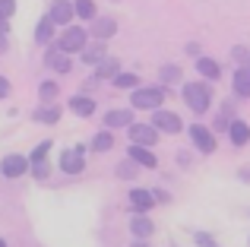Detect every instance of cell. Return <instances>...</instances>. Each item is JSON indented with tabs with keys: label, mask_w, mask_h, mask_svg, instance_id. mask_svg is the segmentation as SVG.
Listing matches in <instances>:
<instances>
[{
	"label": "cell",
	"mask_w": 250,
	"mask_h": 247,
	"mask_svg": "<svg viewBox=\"0 0 250 247\" xmlns=\"http://www.w3.org/2000/svg\"><path fill=\"white\" fill-rule=\"evenodd\" d=\"M184 102L190 105V111L206 114L209 111V86L206 82H187L184 86Z\"/></svg>",
	"instance_id": "cell-1"
},
{
	"label": "cell",
	"mask_w": 250,
	"mask_h": 247,
	"mask_svg": "<svg viewBox=\"0 0 250 247\" xmlns=\"http://www.w3.org/2000/svg\"><path fill=\"white\" fill-rule=\"evenodd\" d=\"M133 108H143V111H155V108H162V102H165V89H133Z\"/></svg>",
	"instance_id": "cell-2"
},
{
	"label": "cell",
	"mask_w": 250,
	"mask_h": 247,
	"mask_svg": "<svg viewBox=\"0 0 250 247\" xmlns=\"http://www.w3.org/2000/svg\"><path fill=\"white\" fill-rule=\"evenodd\" d=\"M85 38H89V32H85V29H80V25H67V32H61V51H67V54L83 51L85 48Z\"/></svg>",
	"instance_id": "cell-3"
},
{
	"label": "cell",
	"mask_w": 250,
	"mask_h": 247,
	"mask_svg": "<svg viewBox=\"0 0 250 247\" xmlns=\"http://www.w3.org/2000/svg\"><path fill=\"white\" fill-rule=\"evenodd\" d=\"M152 127L155 130H165V133H181V118L174 111H165V108H155L152 111Z\"/></svg>",
	"instance_id": "cell-4"
},
{
	"label": "cell",
	"mask_w": 250,
	"mask_h": 247,
	"mask_svg": "<svg viewBox=\"0 0 250 247\" xmlns=\"http://www.w3.org/2000/svg\"><path fill=\"white\" fill-rule=\"evenodd\" d=\"M190 140H193V146L200 149L203 155H209V152H215V136H212V130L209 127H190Z\"/></svg>",
	"instance_id": "cell-5"
},
{
	"label": "cell",
	"mask_w": 250,
	"mask_h": 247,
	"mask_svg": "<svg viewBox=\"0 0 250 247\" xmlns=\"http://www.w3.org/2000/svg\"><path fill=\"white\" fill-rule=\"evenodd\" d=\"M0 171H3V178H22L29 171V159L25 155H6L0 162Z\"/></svg>",
	"instance_id": "cell-6"
},
{
	"label": "cell",
	"mask_w": 250,
	"mask_h": 247,
	"mask_svg": "<svg viewBox=\"0 0 250 247\" xmlns=\"http://www.w3.org/2000/svg\"><path fill=\"white\" fill-rule=\"evenodd\" d=\"M70 16H73V3H70V0H54V3H51L48 19L54 25H70Z\"/></svg>",
	"instance_id": "cell-7"
},
{
	"label": "cell",
	"mask_w": 250,
	"mask_h": 247,
	"mask_svg": "<svg viewBox=\"0 0 250 247\" xmlns=\"http://www.w3.org/2000/svg\"><path fill=\"white\" fill-rule=\"evenodd\" d=\"M121 70V63L114 61V57H102V61L95 63V73L89 76L92 82H98V80H114V73Z\"/></svg>",
	"instance_id": "cell-8"
},
{
	"label": "cell",
	"mask_w": 250,
	"mask_h": 247,
	"mask_svg": "<svg viewBox=\"0 0 250 247\" xmlns=\"http://www.w3.org/2000/svg\"><path fill=\"white\" fill-rule=\"evenodd\" d=\"M117 32V22L111 16H95L92 19V35L98 38V41H104V38H111Z\"/></svg>",
	"instance_id": "cell-9"
},
{
	"label": "cell",
	"mask_w": 250,
	"mask_h": 247,
	"mask_svg": "<svg viewBox=\"0 0 250 247\" xmlns=\"http://www.w3.org/2000/svg\"><path fill=\"white\" fill-rule=\"evenodd\" d=\"M130 136L136 146H152L159 133H155V127H146V124H130Z\"/></svg>",
	"instance_id": "cell-10"
},
{
	"label": "cell",
	"mask_w": 250,
	"mask_h": 247,
	"mask_svg": "<svg viewBox=\"0 0 250 247\" xmlns=\"http://www.w3.org/2000/svg\"><path fill=\"white\" fill-rule=\"evenodd\" d=\"M83 149H67V152H63V159H61V168L67 174H80L83 171Z\"/></svg>",
	"instance_id": "cell-11"
},
{
	"label": "cell",
	"mask_w": 250,
	"mask_h": 247,
	"mask_svg": "<svg viewBox=\"0 0 250 247\" xmlns=\"http://www.w3.org/2000/svg\"><path fill=\"white\" fill-rule=\"evenodd\" d=\"M48 67L54 70V73H70V70H73V61L67 57V51L57 48V51H51V54H48Z\"/></svg>",
	"instance_id": "cell-12"
},
{
	"label": "cell",
	"mask_w": 250,
	"mask_h": 247,
	"mask_svg": "<svg viewBox=\"0 0 250 247\" xmlns=\"http://www.w3.org/2000/svg\"><path fill=\"white\" fill-rule=\"evenodd\" d=\"M130 203H133V209L146 212V209H152L155 193H149V190H143V187H136V190H130Z\"/></svg>",
	"instance_id": "cell-13"
},
{
	"label": "cell",
	"mask_w": 250,
	"mask_h": 247,
	"mask_svg": "<svg viewBox=\"0 0 250 247\" xmlns=\"http://www.w3.org/2000/svg\"><path fill=\"white\" fill-rule=\"evenodd\" d=\"M130 159H133L136 165H146V168H155V165H159V159L149 152V146H136V143L130 146Z\"/></svg>",
	"instance_id": "cell-14"
},
{
	"label": "cell",
	"mask_w": 250,
	"mask_h": 247,
	"mask_svg": "<svg viewBox=\"0 0 250 247\" xmlns=\"http://www.w3.org/2000/svg\"><path fill=\"white\" fill-rule=\"evenodd\" d=\"M104 124H108V127H130V124H133V111H130V108L108 111V114H104Z\"/></svg>",
	"instance_id": "cell-15"
},
{
	"label": "cell",
	"mask_w": 250,
	"mask_h": 247,
	"mask_svg": "<svg viewBox=\"0 0 250 247\" xmlns=\"http://www.w3.org/2000/svg\"><path fill=\"white\" fill-rule=\"evenodd\" d=\"M228 133H231L234 146H244V143L250 140V127H247L244 121H231V124H228Z\"/></svg>",
	"instance_id": "cell-16"
},
{
	"label": "cell",
	"mask_w": 250,
	"mask_h": 247,
	"mask_svg": "<svg viewBox=\"0 0 250 247\" xmlns=\"http://www.w3.org/2000/svg\"><path fill=\"white\" fill-rule=\"evenodd\" d=\"M196 70H200L206 80H219L222 76V67L212 61V57H196Z\"/></svg>",
	"instance_id": "cell-17"
},
{
	"label": "cell",
	"mask_w": 250,
	"mask_h": 247,
	"mask_svg": "<svg viewBox=\"0 0 250 247\" xmlns=\"http://www.w3.org/2000/svg\"><path fill=\"white\" fill-rule=\"evenodd\" d=\"M51 38H54V22H51L48 16H44V19H38V29H35V41H38V44H48Z\"/></svg>",
	"instance_id": "cell-18"
},
{
	"label": "cell",
	"mask_w": 250,
	"mask_h": 247,
	"mask_svg": "<svg viewBox=\"0 0 250 247\" xmlns=\"http://www.w3.org/2000/svg\"><path fill=\"white\" fill-rule=\"evenodd\" d=\"M70 108H73L80 118H89L92 111H95V102L92 99H85V95H76V99H70Z\"/></svg>",
	"instance_id": "cell-19"
},
{
	"label": "cell",
	"mask_w": 250,
	"mask_h": 247,
	"mask_svg": "<svg viewBox=\"0 0 250 247\" xmlns=\"http://www.w3.org/2000/svg\"><path fill=\"white\" fill-rule=\"evenodd\" d=\"M234 92L244 95V99H250V70L241 67L238 73H234Z\"/></svg>",
	"instance_id": "cell-20"
},
{
	"label": "cell",
	"mask_w": 250,
	"mask_h": 247,
	"mask_svg": "<svg viewBox=\"0 0 250 247\" xmlns=\"http://www.w3.org/2000/svg\"><path fill=\"white\" fill-rule=\"evenodd\" d=\"M102 57H104V44H102V41L85 44V48H83V61H85V63H92V67H95V63L102 61Z\"/></svg>",
	"instance_id": "cell-21"
},
{
	"label": "cell",
	"mask_w": 250,
	"mask_h": 247,
	"mask_svg": "<svg viewBox=\"0 0 250 247\" xmlns=\"http://www.w3.org/2000/svg\"><path fill=\"white\" fill-rule=\"evenodd\" d=\"M130 231H133L136 238H149L152 235V222H149L146 216H136L133 222H130Z\"/></svg>",
	"instance_id": "cell-22"
},
{
	"label": "cell",
	"mask_w": 250,
	"mask_h": 247,
	"mask_svg": "<svg viewBox=\"0 0 250 247\" xmlns=\"http://www.w3.org/2000/svg\"><path fill=\"white\" fill-rule=\"evenodd\" d=\"M73 13L83 19H95V3L92 0H73Z\"/></svg>",
	"instance_id": "cell-23"
},
{
	"label": "cell",
	"mask_w": 250,
	"mask_h": 247,
	"mask_svg": "<svg viewBox=\"0 0 250 247\" xmlns=\"http://www.w3.org/2000/svg\"><path fill=\"white\" fill-rule=\"evenodd\" d=\"M136 82H140V80H136L133 73H121V70L114 73V86L117 89H136Z\"/></svg>",
	"instance_id": "cell-24"
},
{
	"label": "cell",
	"mask_w": 250,
	"mask_h": 247,
	"mask_svg": "<svg viewBox=\"0 0 250 247\" xmlns=\"http://www.w3.org/2000/svg\"><path fill=\"white\" fill-rule=\"evenodd\" d=\"M57 118H61L57 108H38V111H35V121L38 124H57Z\"/></svg>",
	"instance_id": "cell-25"
},
{
	"label": "cell",
	"mask_w": 250,
	"mask_h": 247,
	"mask_svg": "<svg viewBox=\"0 0 250 247\" xmlns=\"http://www.w3.org/2000/svg\"><path fill=\"white\" fill-rule=\"evenodd\" d=\"M111 146H114V136L111 133H98L95 140H92V149H95V152H108Z\"/></svg>",
	"instance_id": "cell-26"
},
{
	"label": "cell",
	"mask_w": 250,
	"mask_h": 247,
	"mask_svg": "<svg viewBox=\"0 0 250 247\" xmlns=\"http://www.w3.org/2000/svg\"><path fill=\"white\" fill-rule=\"evenodd\" d=\"M177 80H181V67H174V63L162 67V82H177Z\"/></svg>",
	"instance_id": "cell-27"
},
{
	"label": "cell",
	"mask_w": 250,
	"mask_h": 247,
	"mask_svg": "<svg viewBox=\"0 0 250 247\" xmlns=\"http://www.w3.org/2000/svg\"><path fill=\"white\" fill-rule=\"evenodd\" d=\"M193 241L200 244V247H222V244L215 241L212 235H206V231H196V235H193Z\"/></svg>",
	"instance_id": "cell-28"
},
{
	"label": "cell",
	"mask_w": 250,
	"mask_h": 247,
	"mask_svg": "<svg viewBox=\"0 0 250 247\" xmlns=\"http://www.w3.org/2000/svg\"><path fill=\"white\" fill-rule=\"evenodd\" d=\"M228 124H231V105H225L222 114L215 118V127H219V130H228Z\"/></svg>",
	"instance_id": "cell-29"
},
{
	"label": "cell",
	"mask_w": 250,
	"mask_h": 247,
	"mask_svg": "<svg viewBox=\"0 0 250 247\" xmlns=\"http://www.w3.org/2000/svg\"><path fill=\"white\" fill-rule=\"evenodd\" d=\"M51 152V140H44V143H38L35 146V152H32V162H44V155Z\"/></svg>",
	"instance_id": "cell-30"
},
{
	"label": "cell",
	"mask_w": 250,
	"mask_h": 247,
	"mask_svg": "<svg viewBox=\"0 0 250 247\" xmlns=\"http://www.w3.org/2000/svg\"><path fill=\"white\" fill-rule=\"evenodd\" d=\"M38 95H42V99H54V95H57V86L51 80H44L42 86H38Z\"/></svg>",
	"instance_id": "cell-31"
},
{
	"label": "cell",
	"mask_w": 250,
	"mask_h": 247,
	"mask_svg": "<svg viewBox=\"0 0 250 247\" xmlns=\"http://www.w3.org/2000/svg\"><path fill=\"white\" fill-rule=\"evenodd\" d=\"M13 13H16V0H0V16L10 19Z\"/></svg>",
	"instance_id": "cell-32"
},
{
	"label": "cell",
	"mask_w": 250,
	"mask_h": 247,
	"mask_svg": "<svg viewBox=\"0 0 250 247\" xmlns=\"http://www.w3.org/2000/svg\"><path fill=\"white\" fill-rule=\"evenodd\" d=\"M117 174H121V178H133V174H136V165H133V162H124V165H117Z\"/></svg>",
	"instance_id": "cell-33"
},
{
	"label": "cell",
	"mask_w": 250,
	"mask_h": 247,
	"mask_svg": "<svg viewBox=\"0 0 250 247\" xmlns=\"http://www.w3.org/2000/svg\"><path fill=\"white\" fill-rule=\"evenodd\" d=\"M32 174H35L38 181H44V178H48V165H44V162H35V168H32Z\"/></svg>",
	"instance_id": "cell-34"
},
{
	"label": "cell",
	"mask_w": 250,
	"mask_h": 247,
	"mask_svg": "<svg viewBox=\"0 0 250 247\" xmlns=\"http://www.w3.org/2000/svg\"><path fill=\"white\" fill-rule=\"evenodd\" d=\"M234 61H238V63H244V61H250V54H247L244 48H234Z\"/></svg>",
	"instance_id": "cell-35"
},
{
	"label": "cell",
	"mask_w": 250,
	"mask_h": 247,
	"mask_svg": "<svg viewBox=\"0 0 250 247\" xmlns=\"http://www.w3.org/2000/svg\"><path fill=\"white\" fill-rule=\"evenodd\" d=\"M6 95H10V80L0 76V99H6Z\"/></svg>",
	"instance_id": "cell-36"
},
{
	"label": "cell",
	"mask_w": 250,
	"mask_h": 247,
	"mask_svg": "<svg viewBox=\"0 0 250 247\" xmlns=\"http://www.w3.org/2000/svg\"><path fill=\"white\" fill-rule=\"evenodd\" d=\"M6 51V32H0V54Z\"/></svg>",
	"instance_id": "cell-37"
},
{
	"label": "cell",
	"mask_w": 250,
	"mask_h": 247,
	"mask_svg": "<svg viewBox=\"0 0 250 247\" xmlns=\"http://www.w3.org/2000/svg\"><path fill=\"white\" fill-rule=\"evenodd\" d=\"M0 247H6V244H3V241H0Z\"/></svg>",
	"instance_id": "cell-38"
}]
</instances>
